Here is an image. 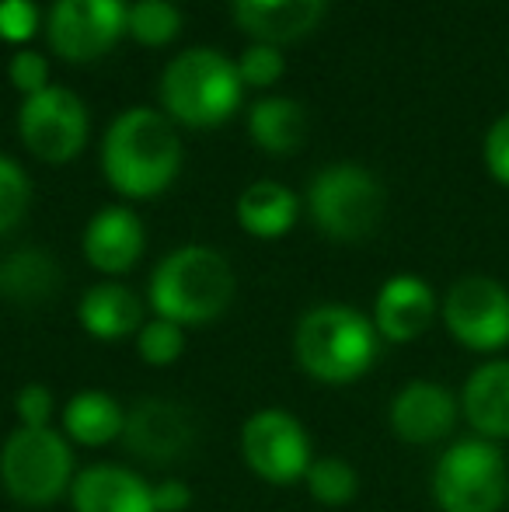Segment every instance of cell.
Segmentation results:
<instances>
[{"label": "cell", "instance_id": "6da1fadb", "mask_svg": "<svg viewBox=\"0 0 509 512\" xmlns=\"http://www.w3.org/2000/svg\"><path fill=\"white\" fill-rule=\"evenodd\" d=\"M182 171V140L157 108H126L102 136V175L123 199H157Z\"/></svg>", "mask_w": 509, "mask_h": 512}, {"label": "cell", "instance_id": "7a4b0ae2", "mask_svg": "<svg viewBox=\"0 0 509 512\" xmlns=\"http://www.w3.org/2000/svg\"><path fill=\"white\" fill-rule=\"evenodd\" d=\"M234 269L217 248L182 244L168 251L150 272L147 300L154 317L175 321L182 328H199L217 317L234 300Z\"/></svg>", "mask_w": 509, "mask_h": 512}, {"label": "cell", "instance_id": "3957f363", "mask_svg": "<svg viewBox=\"0 0 509 512\" xmlns=\"http://www.w3.org/2000/svg\"><path fill=\"white\" fill-rule=\"evenodd\" d=\"M381 352L374 321L349 304L304 310L293 328V359L318 384H353L367 377Z\"/></svg>", "mask_w": 509, "mask_h": 512}, {"label": "cell", "instance_id": "277c9868", "mask_svg": "<svg viewBox=\"0 0 509 512\" xmlns=\"http://www.w3.org/2000/svg\"><path fill=\"white\" fill-rule=\"evenodd\" d=\"M241 95H245V84H241L234 60L210 46L178 53L164 67L161 84H157L164 115L189 129H213L227 122L238 112Z\"/></svg>", "mask_w": 509, "mask_h": 512}, {"label": "cell", "instance_id": "5b68a950", "mask_svg": "<svg viewBox=\"0 0 509 512\" xmlns=\"http://www.w3.org/2000/svg\"><path fill=\"white\" fill-rule=\"evenodd\" d=\"M77 471L74 450L63 432L49 429H18L0 446V485L21 509H46L56 499L70 495Z\"/></svg>", "mask_w": 509, "mask_h": 512}, {"label": "cell", "instance_id": "8992f818", "mask_svg": "<svg viewBox=\"0 0 509 512\" xmlns=\"http://www.w3.org/2000/svg\"><path fill=\"white\" fill-rule=\"evenodd\" d=\"M307 213L332 241H363L384 216V185L360 164H328L307 185Z\"/></svg>", "mask_w": 509, "mask_h": 512}, {"label": "cell", "instance_id": "52a82bcc", "mask_svg": "<svg viewBox=\"0 0 509 512\" xmlns=\"http://www.w3.org/2000/svg\"><path fill=\"white\" fill-rule=\"evenodd\" d=\"M506 495V460L489 439H461L436 460L433 499L443 512H499Z\"/></svg>", "mask_w": 509, "mask_h": 512}, {"label": "cell", "instance_id": "ba28073f", "mask_svg": "<svg viewBox=\"0 0 509 512\" xmlns=\"http://www.w3.org/2000/svg\"><path fill=\"white\" fill-rule=\"evenodd\" d=\"M88 133H91L88 105L70 88L53 84V88L39 91V95L21 98L18 136L35 161L63 168V164H70L84 150Z\"/></svg>", "mask_w": 509, "mask_h": 512}, {"label": "cell", "instance_id": "9c48e42d", "mask_svg": "<svg viewBox=\"0 0 509 512\" xmlns=\"http://www.w3.org/2000/svg\"><path fill=\"white\" fill-rule=\"evenodd\" d=\"M241 460L255 478L265 485H297L307 478V467L314 464L311 457V436L304 422L283 408H262L241 425Z\"/></svg>", "mask_w": 509, "mask_h": 512}, {"label": "cell", "instance_id": "30bf717a", "mask_svg": "<svg viewBox=\"0 0 509 512\" xmlns=\"http://www.w3.org/2000/svg\"><path fill=\"white\" fill-rule=\"evenodd\" d=\"M126 18V0H53L46 14L49 49L67 63H95L119 46Z\"/></svg>", "mask_w": 509, "mask_h": 512}, {"label": "cell", "instance_id": "8fae6325", "mask_svg": "<svg viewBox=\"0 0 509 512\" xmlns=\"http://www.w3.org/2000/svg\"><path fill=\"white\" fill-rule=\"evenodd\" d=\"M447 331L475 352H496L509 342V293L489 276H464L443 297Z\"/></svg>", "mask_w": 509, "mask_h": 512}, {"label": "cell", "instance_id": "7c38bea8", "mask_svg": "<svg viewBox=\"0 0 509 512\" xmlns=\"http://www.w3.org/2000/svg\"><path fill=\"white\" fill-rule=\"evenodd\" d=\"M192 443H196V425L178 401L150 394L126 411L123 446L147 464H171V460L185 457Z\"/></svg>", "mask_w": 509, "mask_h": 512}, {"label": "cell", "instance_id": "4fadbf2b", "mask_svg": "<svg viewBox=\"0 0 509 512\" xmlns=\"http://www.w3.org/2000/svg\"><path fill=\"white\" fill-rule=\"evenodd\" d=\"M143 244H147V230H143L140 216L129 206H102L88 220L81 237L88 265L109 279L126 276L140 262Z\"/></svg>", "mask_w": 509, "mask_h": 512}, {"label": "cell", "instance_id": "5bb4252c", "mask_svg": "<svg viewBox=\"0 0 509 512\" xmlns=\"http://www.w3.org/2000/svg\"><path fill=\"white\" fill-rule=\"evenodd\" d=\"M391 429L398 439L412 446H429L436 439L450 436L457 422V398L443 384L433 380H412L391 401Z\"/></svg>", "mask_w": 509, "mask_h": 512}, {"label": "cell", "instance_id": "9a60e30c", "mask_svg": "<svg viewBox=\"0 0 509 512\" xmlns=\"http://www.w3.org/2000/svg\"><path fill=\"white\" fill-rule=\"evenodd\" d=\"M436 317V293L419 276H391L374 300V328L384 342L405 345L426 335Z\"/></svg>", "mask_w": 509, "mask_h": 512}, {"label": "cell", "instance_id": "2e32d148", "mask_svg": "<svg viewBox=\"0 0 509 512\" xmlns=\"http://www.w3.org/2000/svg\"><path fill=\"white\" fill-rule=\"evenodd\" d=\"M74 512H157L154 485L123 464H91L70 485Z\"/></svg>", "mask_w": 509, "mask_h": 512}, {"label": "cell", "instance_id": "e0dca14e", "mask_svg": "<svg viewBox=\"0 0 509 512\" xmlns=\"http://www.w3.org/2000/svg\"><path fill=\"white\" fill-rule=\"evenodd\" d=\"M328 0H231V14L245 35L269 46H286L318 28Z\"/></svg>", "mask_w": 509, "mask_h": 512}, {"label": "cell", "instance_id": "ac0fdd59", "mask_svg": "<svg viewBox=\"0 0 509 512\" xmlns=\"http://www.w3.org/2000/svg\"><path fill=\"white\" fill-rule=\"evenodd\" d=\"M77 321L98 342H123L143 328V304L123 283H95L77 304Z\"/></svg>", "mask_w": 509, "mask_h": 512}, {"label": "cell", "instance_id": "d6986e66", "mask_svg": "<svg viewBox=\"0 0 509 512\" xmlns=\"http://www.w3.org/2000/svg\"><path fill=\"white\" fill-rule=\"evenodd\" d=\"M234 216H238V227L245 234L258 237V241H276V237H286L297 227L300 196L290 185L262 178V182H252L238 196Z\"/></svg>", "mask_w": 509, "mask_h": 512}, {"label": "cell", "instance_id": "ffe728a7", "mask_svg": "<svg viewBox=\"0 0 509 512\" xmlns=\"http://www.w3.org/2000/svg\"><path fill=\"white\" fill-rule=\"evenodd\" d=\"M464 418L482 439H506L509 436V363H485L468 377L461 394Z\"/></svg>", "mask_w": 509, "mask_h": 512}, {"label": "cell", "instance_id": "44dd1931", "mask_svg": "<svg viewBox=\"0 0 509 512\" xmlns=\"http://www.w3.org/2000/svg\"><path fill=\"white\" fill-rule=\"evenodd\" d=\"M63 286V272L42 248H18L0 262V297L14 307H42Z\"/></svg>", "mask_w": 509, "mask_h": 512}, {"label": "cell", "instance_id": "7402d4cb", "mask_svg": "<svg viewBox=\"0 0 509 512\" xmlns=\"http://www.w3.org/2000/svg\"><path fill=\"white\" fill-rule=\"evenodd\" d=\"M126 408L109 391H77L63 405V436L81 446H109L112 439H123Z\"/></svg>", "mask_w": 509, "mask_h": 512}, {"label": "cell", "instance_id": "603a6c76", "mask_svg": "<svg viewBox=\"0 0 509 512\" xmlns=\"http://www.w3.org/2000/svg\"><path fill=\"white\" fill-rule=\"evenodd\" d=\"M248 136L265 154H293L307 140V112L297 98H258L248 112Z\"/></svg>", "mask_w": 509, "mask_h": 512}, {"label": "cell", "instance_id": "cb8c5ba5", "mask_svg": "<svg viewBox=\"0 0 509 512\" xmlns=\"http://www.w3.org/2000/svg\"><path fill=\"white\" fill-rule=\"evenodd\" d=\"M182 32V11L171 0H136L129 4L126 35H133L140 46L157 49L168 46Z\"/></svg>", "mask_w": 509, "mask_h": 512}, {"label": "cell", "instance_id": "d4e9b609", "mask_svg": "<svg viewBox=\"0 0 509 512\" xmlns=\"http://www.w3.org/2000/svg\"><path fill=\"white\" fill-rule=\"evenodd\" d=\"M304 485H307V492H311V499L321 502V506H346V502H353L356 492H360V474L353 471L349 460L321 457L307 467Z\"/></svg>", "mask_w": 509, "mask_h": 512}, {"label": "cell", "instance_id": "484cf974", "mask_svg": "<svg viewBox=\"0 0 509 512\" xmlns=\"http://www.w3.org/2000/svg\"><path fill=\"white\" fill-rule=\"evenodd\" d=\"M136 352L143 363L150 366H171L182 359L185 352V328L164 317H150L143 321V328L136 331Z\"/></svg>", "mask_w": 509, "mask_h": 512}, {"label": "cell", "instance_id": "4316f807", "mask_svg": "<svg viewBox=\"0 0 509 512\" xmlns=\"http://www.w3.org/2000/svg\"><path fill=\"white\" fill-rule=\"evenodd\" d=\"M32 206V182L14 157L0 154V237L11 234Z\"/></svg>", "mask_w": 509, "mask_h": 512}, {"label": "cell", "instance_id": "83f0119b", "mask_svg": "<svg viewBox=\"0 0 509 512\" xmlns=\"http://www.w3.org/2000/svg\"><path fill=\"white\" fill-rule=\"evenodd\" d=\"M238 67V77L245 88H272V84L283 81L286 74V60H283V49L279 46H269V42H252L245 53L234 60Z\"/></svg>", "mask_w": 509, "mask_h": 512}, {"label": "cell", "instance_id": "f1b7e54d", "mask_svg": "<svg viewBox=\"0 0 509 512\" xmlns=\"http://www.w3.org/2000/svg\"><path fill=\"white\" fill-rule=\"evenodd\" d=\"M7 77H11V88L18 91L21 98H32L39 91L53 88L49 84V60L35 49H18L7 63Z\"/></svg>", "mask_w": 509, "mask_h": 512}, {"label": "cell", "instance_id": "f546056e", "mask_svg": "<svg viewBox=\"0 0 509 512\" xmlns=\"http://www.w3.org/2000/svg\"><path fill=\"white\" fill-rule=\"evenodd\" d=\"M56 411V394L46 384H25L14 394V418L25 429H49Z\"/></svg>", "mask_w": 509, "mask_h": 512}, {"label": "cell", "instance_id": "4dcf8cb0", "mask_svg": "<svg viewBox=\"0 0 509 512\" xmlns=\"http://www.w3.org/2000/svg\"><path fill=\"white\" fill-rule=\"evenodd\" d=\"M39 7L32 0H0V39L25 46L39 32Z\"/></svg>", "mask_w": 509, "mask_h": 512}, {"label": "cell", "instance_id": "1f68e13d", "mask_svg": "<svg viewBox=\"0 0 509 512\" xmlns=\"http://www.w3.org/2000/svg\"><path fill=\"white\" fill-rule=\"evenodd\" d=\"M482 154H485V168H489V175L509 189V112L492 122V129L485 133Z\"/></svg>", "mask_w": 509, "mask_h": 512}, {"label": "cell", "instance_id": "d6a6232c", "mask_svg": "<svg viewBox=\"0 0 509 512\" xmlns=\"http://www.w3.org/2000/svg\"><path fill=\"white\" fill-rule=\"evenodd\" d=\"M192 506V488L178 478L157 481L154 485V509L157 512H185Z\"/></svg>", "mask_w": 509, "mask_h": 512}]
</instances>
